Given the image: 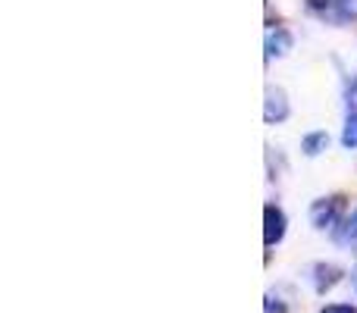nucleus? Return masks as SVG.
Instances as JSON below:
<instances>
[{"instance_id":"obj_7","label":"nucleus","mask_w":357,"mask_h":313,"mask_svg":"<svg viewBox=\"0 0 357 313\" xmlns=\"http://www.w3.org/2000/svg\"><path fill=\"white\" fill-rule=\"evenodd\" d=\"M342 144L348 151H357V113H348L345 129H342Z\"/></svg>"},{"instance_id":"obj_3","label":"nucleus","mask_w":357,"mask_h":313,"mask_svg":"<svg viewBox=\"0 0 357 313\" xmlns=\"http://www.w3.org/2000/svg\"><path fill=\"white\" fill-rule=\"evenodd\" d=\"M289 98H285V91L282 88H266V100H264V119L270 125H276V123H285L289 119Z\"/></svg>"},{"instance_id":"obj_4","label":"nucleus","mask_w":357,"mask_h":313,"mask_svg":"<svg viewBox=\"0 0 357 313\" xmlns=\"http://www.w3.org/2000/svg\"><path fill=\"white\" fill-rule=\"evenodd\" d=\"M345 279V270L335 264H317L314 270H310V282H314V291L317 295H326V291H333L335 285Z\"/></svg>"},{"instance_id":"obj_8","label":"nucleus","mask_w":357,"mask_h":313,"mask_svg":"<svg viewBox=\"0 0 357 313\" xmlns=\"http://www.w3.org/2000/svg\"><path fill=\"white\" fill-rule=\"evenodd\" d=\"M345 104H348V113H357V72H351L345 85Z\"/></svg>"},{"instance_id":"obj_1","label":"nucleus","mask_w":357,"mask_h":313,"mask_svg":"<svg viewBox=\"0 0 357 313\" xmlns=\"http://www.w3.org/2000/svg\"><path fill=\"white\" fill-rule=\"evenodd\" d=\"M345 213V197L333 194V197H320V201L310 204V226L326 232V229H335Z\"/></svg>"},{"instance_id":"obj_6","label":"nucleus","mask_w":357,"mask_h":313,"mask_svg":"<svg viewBox=\"0 0 357 313\" xmlns=\"http://www.w3.org/2000/svg\"><path fill=\"white\" fill-rule=\"evenodd\" d=\"M326 148H329V135H326V132H310V135L301 138V151H304L307 157L323 154Z\"/></svg>"},{"instance_id":"obj_13","label":"nucleus","mask_w":357,"mask_h":313,"mask_svg":"<svg viewBox=\"0 0 357 313\" xmlns=\"http://www.w3.org/2000/svg\"><path fill=\"white\" fill-rule=\"evenodd\" d=\"M354 285H357V273H354Z\"/></svg>"},{"instance_id":"obj_11","label":"nucleus","mask_w":357,"mask_h":313,"mask_svg":"<svg viewBox=\"0 0 357 313\" xmlns=\"http://www.w3.org/2000/svg\"><path fill=\"white\" fill-rule=\"evenodd\" d=\"M320 313H357V310L351 307V304H326Z\"/></svg>"},{"instance_id":"obj_9","label":"nucleus","mask_w":357,"mask_h":313,"mask_svg":"<svg viewBox=\"0 0 357 313\" xmlns=\"http://www.w3.org/2000/svg\"><path fill=\"white\" fill-rule=\"evenodd\" d=\"M339 10L345 19H357V0H339Z\"/></svg>"},{"instance_id":"obj_2","label":"nucleus","mask_w":357,"mask_h":313,"mask_svg":"<svg viewBox=\"0 0 357 313\" xmlns=\"http://www.w3.org/2000/svg\"><path fill=\"white\" fill-rule=\"evenodd\" d=\"M285 226H289V220H285L282 207L266 204L264 207V241H266V247L279 245V241L285 238Z\"/></svg>"},{"instance_id":"obj_10","label":"nucleus","mask_w":357,"mask_h":313,"mask_svg":"<svg viewBox=\"0 0 357 313\" xmlns=\"http://www.w3.org/2000/svg\"><path fill=\"white\" fill-rule=\"evenodd\" d=\"M307 3V10H314V13H326L329 6H333V0H304Z\"/></svg>"},{"instance_id":"obj_12","label":"nucleus","mask_w":357,"mask_h":313,"mask_svg":"<svg viewBox=\"0 0 357 313\" xmlns=\"http://www.w3.org/2000/svg\"><path fill=\"white\" fill-rule=\"evenodd\" d=\"M266 310H270V313H285V304H279L276 298L270 295V298H266Z\"/></svg>"},{"instance_id":"obj_5","label":"nucleus","mask_w":357,"mask_h":313,"mask_svg":"<svg viewBox=\"0 0 357 313\" xmlns=\"http://www.w3.org/2000/svg\"><path fill=\"white\" fill-rule=\"evenodd\" d=\"M291 35L289 29H270L266 31V56H285L291 50Z\"/></svg>"}]
</instances>
